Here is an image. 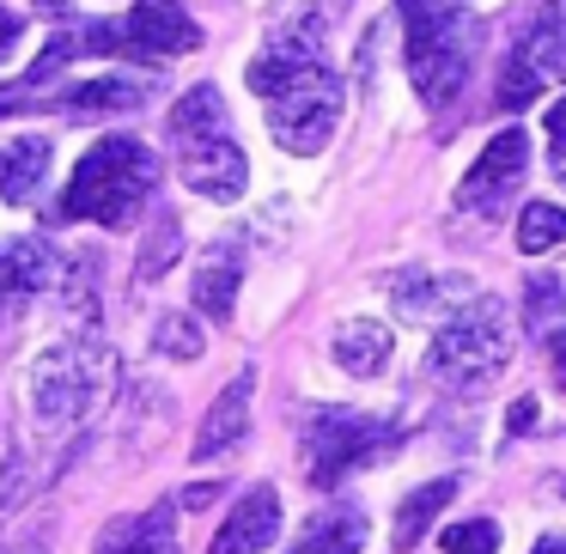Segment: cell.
Listing matches in <instances>:
<instances>
[{"label": "cell", "mask_w": 566, "mask_h": 554, "mask_svg": "<svg viewBox=\"0 0 566 554\" xmlns=\"http://www.w3.org/2000/svg\"><path fill=\"white\" fill-rule=\"evenodd\" d=\"M390 323H378V317H347V323H335V342H329V354H335V366L342 372H354V378H371V372H384L390 366Z\"/></svg>", "instance_id": "9a60e30c"}, {"label": "cell", "mask_w": 566, "mask_h": 554, "mask_svg": "<svg viewBox=\"0 0 566 554\" xmlns=\"http://www.w3.org/2000/svg\"><path fill=\"white\" fill-rule=\"evenodd\" d=\"M38 7H50V13H62V7H67V0H38Z\"/></svg>", "instance_id": "e575fe53"}, {"label": "cell", "mask_w": 566, "mask_h": 554, "mask_svg": "<svg viewBox=\"0 0 566 554\" xmlns=\"http://www.w3.org/2000/svg\"><path fill=\"white\" fill-rule=\"evenodd\" d=\"M500 548V524L493 518H463L444 530V554H493Z\"/></svg>", "instance_id": "484cf974"}, {"label": "cell", "mask_w": 566, "mask_h": 554, "mask_svg": "<svg viewBox=\"0 0 566 554\" xmlns=\"http://www.w3.org/2000/svg\"><path fill=\"white\" fill-rule=\"evenodd\" d=\"M396 293V311L402 317H444V311H463L469 305V281L463 274H432V269H408L390 281Z\"/></svg>", "instance_id": "5bb4252c"}, {"label": "cell", "mask_w": 566, "mask_h": 554, "mask_svg": "<svg viewBox=\"0 0 566 554\" xmlns=\"http://www.w3.org/2000/svg\"><path fill=\"white\" fill-rule=\"evenodd\" d=\"M366 548V518L359 512H323V518H311L305 524V536L293 542L286 554H359Z\"/></svg>", "instance_id": "ac0fdd59"}, {"label": "cell", "mask_w": 566, "mask_h": 554, "mask_svg": "<svg viewBox=\"0 0 566 554\" xmlns=\"http://www.w3.org/2000/svg\"><path fill=\"white\" fill-rule=\"evenodd\" d=\"M505 366H512V311L488 293L451 311L427 347V378L451 396H481Z\"/></svg>", "instance_id": "3957f363"}, {"label": "cell", "mask_w": 566, "mask_h": 554, "mask_svg": "<svg viewBox=\"0 0 566 554\" xmlns=\"http://www.w3.org/2000/svg\"><path fill=\"white\" fill-rule=\"evenodd\" d=\"M457 19H469V0H402L408 38H420V31H439V25H457Z\"/></svg>", "instance_id": "603a6c76"}, {"label": "cell", "mask_w": 566, "mask_h": 554, "mask_svg": "<svg viewBox=\"0 0 566 554\" xmlns=\"http://www.w3.org/2000/svg\"><path fill=\"white\" fill-rule=\"evenodd\" d=\"M50 281V250L38 238H19V244H0V317L13 305H25L31 293H43Z\"/></svg>", "instance_id": "e0dca14e"}, {"label": "cell", "mask_w": 566, "mask_h": 554, "mask_svg": "<svg viewBox=\"0 0 566 554\" xmlns=\"http://www.w3.org/2000/svg\"><path fill=\"white\" fill-rule=\"evenodd\" d=\"M31 415L50 420V427H74V420H92L98 403L111 396V354L98 342H55L31 359Z\"/></svg>", "instance_id": "5b68a950"}, {"label": "cell", "mask_w": 566, "mask_h": 554, "mask_svg": "<svg viewBox=\"0 0 566 554\" xmlns=\"http://www.w3.org/2000/svg\"><path fill=\"white\" fill-rule=\"evenodd\" d=\"M0 554H50V548H43L38 536H19V542H7V548H0Z\"/></svg>", "instance_id": "1f68e13d"}, {"label": "cell", "mask_w": 566, "mask_h": 554, "mask_svg": "<svg viewBox=\"0 0 566 554\" xmlns=\"http://www.w3.org/2000/svg\"><path fill=\"white\" fill-rule=\"evenodd\" d=\"M250 396H256V372L244 366V372H238V378L226 384L220 396H213L208 420H201L196 445H189V457H196V463H213V457L232 451V445L250 432Z\"/></svg>", "instance_id": "7c38bea8"}, {"label": "cell", "mask_w": 566, "mask_h": 554, "mask_svg": "<svg viewBox=\"0 0 566 554\" xmlns=\"http://www.w3.org/2000/svg\"><path fill=\"white\" fill-rule=\"evenodd\" d=\"M451 493H457V481H451V475H439V481H427L420 493H408V500L396 505V536H390L396 548H402V554L415 548V542L432 530V518H439L444 505H451Z\"/></svg>", "instance_id": "d6986e66"}, {"label": "cell", "mask_w": 566, "mask_h": 554, "mask_svg": "<svg viewBox=\"0 0 566 554\" xmlns=\"http://www.w3.org/2000/svg\"><path fill=\"white\" fill-rule=\"evenodd\" d=\"M560 311H566L560 281H548V274H542V281H530V286H524V323H530V330H542V323L560 317Z\"/></svg>", "instance_id": "4316f807"}, {"label": "cell", "mask_w": 566, "mask_h": 554, "mask_svg": "<svg viewBox=\"0 0 566 554\" xmlns=\"http://www.w3.org/2000/svg\"><path fill=\"white\" fill-rule=\"evenodd\" d=\"M98 554H177V505L159 500V505H147V512H135V518L104 524Z\"/></svg>", "instance_id": "4fadbf2b"}, {"label": "cell", "mask_w": 566, "mask_h": 554, "mask_svg": "<svg viewBox=\"0 0 566 554\" xmlns=\"http://www.w3.org/2000/svg\"><path fill=\"white\" fill-rule=\"evenodd\" d=\"M201 43L196 19L177 7V0H135L128 19H111V25H86L80 31V50L86 55H116V62H171V55H189Z\"/></svg>", "instance_id": "8992f818"}, {"label": "cell", "mask_w": 566, "mask_h": 554, "mask_svg": "<svg viewBox=\"0 0 566 554\" xmlns=\"http://www.w3.org/2000/svg\"><path fill=\"white\" fill-rule=\"evenodd\" d=\"M281 536V493L274 488H250L244 500L226 512L220 536L208 542V554H262Z\"/></svg>", "instance_id": "8fae6325"}, {"label": "cell", "mask_w": 566, "mask_h": 554, "mask_svg": "<svg viewBox=\"0 0 566 554\" xmlns=\"http://www.w3.org/2000/svg\"><path fill=\"white\" fill-rule=\"evenodd\" d=\"M469 50H475V25H469V19L408 38V74H415L420 104L444 111V104L463 92V80H469Z\"/></svg>", "instance_id": "9c48e42d"}, {"label": "cell", "mask_w": 566, "mask_h": 554, "mask_svg": "<svg viewBox=\"0 0 566 554\" xmlns=\"http://www.w3.org/2000/svg\"><path fill=\"white\" fill-rule=\"evenodd\" d=\"M554 177H560V184H566V135L554 140Z\"/></svg>", "instance_id": "d6a6232c"}, {"label": "cell", "mask_w": 566, "mask_h": 554, "mask_svg": "<svg viewBox=\"0 0 566 554\" xmlns=\"http://www.w3.org/2000/svg\"><path fill=\"white\" fill-rule=\"evenodd\" d=\"M536 554H566V536H548V542H536Z\"/></svg>", "instance_id": "836d02e7"}, {"label": "cell", "mask_w": 566, "mask_h": 554, "mask_svg": "<svg viewBox=\"0 0 566 554\" xmlns=\"http://www.w3.org/2000/svg\"><path fill=\"white\" fill-rule=\"evenodd\" d=\"M384 439H390L384 420L359 415V408H323V415H311V432H305V475L317 488H335L354 469H366L371 457L390 451Z\"/></svg>", "instance_id": "52a82bcc"}, {"label": "cell", "mask_w": 566, "mask_h": 554, "mask_svg": "<svg viewBox=\"0 0 566 554\" xmlns=\"http://www.w3.org/2000/svg\"><path fill=\"white\" fill-rule=\"evenodd\" d=\"M159 189V159L135 135H104L86 159L74 165V184L62 196V220H92V226H128L147 196Z\"/></svg>", "instance_id": "7a4b0ae2"}, {"label": "cell", "mask_w": 566, "mask_h": 554, "mask_svg": "<svg viewBox=\"0 0 566 554\" xmlns=\"http://www.w3.org/2000/svg\"><path fill=\"white\" fill-rule=\"evenodd\" d=\"M250 92L269 98V135L286 153L311 159L342 123V80L323 62V19L305 0H286L269 25V43L250 62Z\"/></svg>", "instance_id": "6da1fadb"}, {"label": "cell", "mask_w": 566, "mask_h": 554, "mask_svg": "<svg viewBox=\"0 0 566 554\" xmlns=\"http://www.w3.org/2000/svg\"><path fill=\"white\" fill-rule=\"evenodd\" d=\"M505 427H512V432H530V427H536V403H530V396H524V403H512Z\"/></svg>", "instance_id": "4dcf8cb0"}, {"label": "cell", "mask_w": 566, "mask_h": 554, "mask_svg": "<svg viewBox=\"0 0 566 554\" xmlns=\"http://www.w3.org/2000/svg\"><path fill=\"white\" fill-rule=\"evenodd\" d=\"M524 171H530V140H524V128H500V135L481 147V159L469 165V177L457 184V201H463L469 213H500L505 201L517 196Z\"/></svg>", "instance_id": "30bf717a"}, {"label": "cell", "mask_w": 566, "mask_h": 554, "mask_svg": "<svg viewBox=\"0 0 566 554\" xmlns=\"http://www.w3.org/2000/svg\"><path fill=\"white\" fill-rule=\"evenodd\" d=\"M560 80H566V0L548 7L517 38L512 62H505V80H500V111H524L542 86H560Z\"/></svg>", "instance_id": "ba28073f"}, {"label": "cell", "mask_w": 566, "mask_h": 554, "mask_svg": "<svg viewBox=\"0 0 566 554\" xmlns=\"http://www.w3.org/2000/svg\"><path fill=\"white\" fill-rule=\"evenodd\" d=\"M153 347H159L165 359H201V330L189 317H159V330H153Z\"/></svg>", "instance_id": "d4e9b609"}, {"label": "cell", "mask_w": 566, "mask_h": 554, "mask_svg": "<svg viewBox=\"0 0 566 554\" xmlns=\"http://www.w3.org/2000/svg\"><path fill=\"white\" fill-rule=\"evenodd\" d=\"M232 305H238V257H208L196 269V311L201 317H232Z\"/></svg>", "instance_id": "ffe728a7"}, {"label": "cell", "mask_w": 566, "mask_h": 554, "mask_svg": "<svg viewBox=\"0 0 566 554\" xmlns=\"http://www.w3.org/2000/svg\"><path fill=\"white\" fill-rule=\"evenodd\" d=\"M19 488H25V463H19V445L0 432V500H13Z\"/></svg>", "instance_id": "83f0119b"}, {"label": "cell", "mask_w": 566, "mask_h": 554, "mask_svg": "<svg viewBox=\"0 0 566 554\" xmlns=\"http://www.w3.org/2000/svg\"><path fill=\"white\" fill-rule=\"evenodd\" d=\"M147 98V86H140V80H128V74H104V80H86V86H74L67 92V111H135V104Z\"/></svg>", "instance_id": "44dd1931"}, {"label": "cell", "mask_w": 566, "mask_h": 554, "mask_svg": "<svg viewBox=\"0 0 566 554\" xmlns=\"http://www.w3.org/2000/svg\"><path fill=\"white\" fill-rule=\"evenodd\" d=\"M25 38V19L19 13H7V7H0V62H7V55H13V43Z\"/></svg>", "instance_id": "f1b7e54d"}, {"label": "cell", "mask_w": 566, "mask_h": 554, "mask_svg": "<svg viewBox=\"0 0 566 554\" xmlns=\"http://www.w3.org/2000/svg\"><path fill=\"white\" fill-rule=\"evenodd\" d=\"M43 171H50V140L43 135H13L0 147V196L13 201V208H25L43 189Z\"/></svg>", "instance_id": "2e32d148"}, {"label": "cell", "mask_w": 566, "mask_h": 554, "mask_svg": "<svg viewBox=\"0 0 566 554\" xmlns=\"http://www.w3.org/2000/svg\"><path fill=\"white\" fill-rule=\"evenodd\" d=\"M548 366H554V384L566 390V330L548 335Z\"/></svg>", "instance_id": "f546056e"}, {"label": "cell", "mask_w": 566, "mask_h": 554, "mask_svg": "<svg viewBox=\"0 0 566 554\" xmlns=\"http://www.w3.org/2000/svg\"><path fill=\"white\" fill-rule=\"evenodd\" d=\"M177 250H184V232H177V220H159L153 226V238H147V250H140V281H159L165 269L177 262Z\"/></svg>", "instance_id": "cb8c5ba5"}, {"label": "cell", "mask_w": 566, "mask_h": 554, "mask_svg": "<svg viewBox=\"0 0 566 554\" xmlns=\"http://www.w3.org/2000/svg\"><path fill=\"white\" fill-rule=\"evenodd\" d=\"M566 244V208H554V201H530L524 213H517V250L524 257H542V250Z\"/></svg>", "instance_id": "7402d4cb"}, {"label": "cell", "mask_w": 566, "mask_h": 554, "mask_svg": "<svg viewBox=\"0 0 566 554\" xmlns=\"http://www.w3.org/2000/svg\"><path fill=\"white\" fill-rule=\"evenodd\" d=\"M171 147H177V177L208 201H238L250 184L244 147L226 135V104L213 86H196L171 111Z\"/></svg>", "instance_id": "277c9868"}]
</instances>
